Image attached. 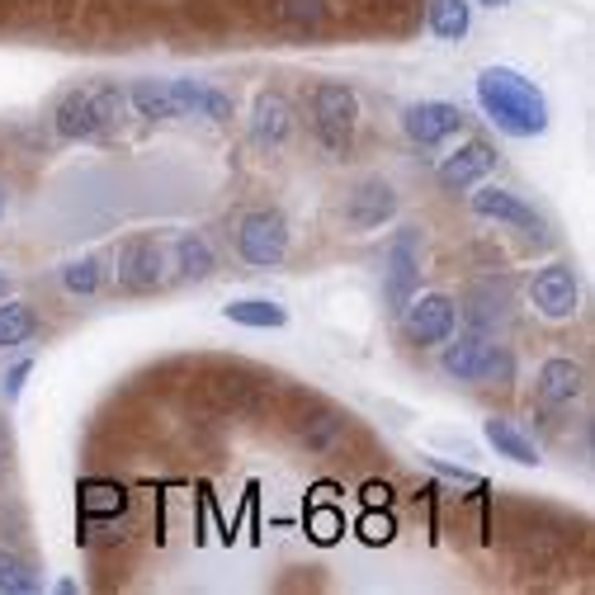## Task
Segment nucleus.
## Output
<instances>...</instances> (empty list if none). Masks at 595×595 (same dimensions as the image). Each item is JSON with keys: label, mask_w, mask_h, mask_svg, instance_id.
<instances>
[{"label": "nucleus", "mask_w": 595, "mask_h": 595, "mask_svg": "<svg viewBox=\"0 0 595 595\" xmlns=\"http://www.w3.org/2000/svg\"><path fill=\"white\" fill-rule=\"evenodd\" d=\"M477 105L506 138H539L549 132V99L516 66H487L477 76Z\"/></svg>", "instance_id": "nucleus-1"}, {"label": "nucleus", "mask_w": 595, "mask_h": 595, "mask_svg": "<svg viewBox=\"0 0 595 595\" xmlns=\"http://www.w3.org/2000/svg\"><path fill=\"white\" fill-rule=\"evenodd\" d=\"M123 113L128 90H119V80H90V86H66L47 109V123L62 142H95L119 128Z\"/></svg>", "instance_id": "nucleus-2"}, {"label": "nucleus", "mask_w": 595, "mask_h": 595, "mask_svg": "<svg viewBox=\"0 0 595 595\" xmlns=\"http://www.w3.org/2000/svg\"><path fill=\"white\" fill-rule=\"evenodd\" d=\"M312 105V138L326 156H345L355 142V128H359V95L355 86L345 80H317L307 95Z\"/></svg>", "instance_id": "nucleus-3"}, {"label": "nucleus", "mask_w": 595, "mask_h": 595, "mask_svg": "<svg viewBox=\"0 0 595 595\" xmlns=\"http://www.w3.org/2000/svg\"><path fill=\"white\" fill-rule=\"evenodd\" d=\"M237 256L251 270H274L289 256V218L279 208H251L237 223Z\"/></svg>", "instance_id": "nucleus-4"}, {"label": "nucleus", "mask_w": 595, "mask_h": 595, "mask_svg": "<svg viewBox=\"0 0 595 595\" xmlns=\"http://www.w3.org/2000/svg\"><path fill=\"white\" fill-rule=\"evenodd\" d=\"M421 293V227H397L383 251V298L397 317Z\"/></svg>", "instance_id": "nucleus-5"}, {"label": "nucleus", "mask_w": 595, "mask_h": 595, "mask_svg": "<svg viewBox=\"0 0 595 595\" xmlns=\"http://www.w3.org/2000/svg\"><path fill=\"white\" fill-rule=\"evenodd\" d=\"M468 208H473V218H483V223H501V227H516V231H524V237L534 241V246H549V223H543L539 213L529 208L516 190L477 185V190L468 194Z\"/></svg>", "instance_id": "nucleus-6"}, {"label": "nucleus", "mask_w": 595, "mask_h": 595, "mask_svg": "<svg viewBox=\"0 0 595 595\" xmlns=\"http://www.w3.org/2000/svg\"><path fill=\"white\" fill-rule=\"evenodd\" d=\"M397 322H402L411 345L430 350V345H444L458 331V303L450 293H416L402 312H397Z\"/></svg>", "instance_id": "nucleus-7"}, {"label": "nucleus", "mask_w": 595, "mask_h": 595, "mask_svg": "<svg viewBox=\"0 0 595 595\" xmlns=\"http://www.w3.org/2000/svg\"><path fill=\"white\" fill-rule=\"evenodd\" d=\"M113 279L123 293H156L165 284V246L156 237H128L113 251Z\"/></svg>", "instance_id": "nucleus-8"}, {"label": "nucleus", "mask_w": 595, "mask_h": 595, "mask_svg": "<svg viewBox=\"0 0 595 595\" xmlns=\"http://www.w3.org/2000/svg\"><path fill=\"white\" fill-rule=\"evenodd\" d=\"M529 303H534V312L549 322H572L576 312H582V289H576L572 264L567 260L539 264L534 279H529Z\"/></svg>", "instance_id": "nucleus-9"}, {"label": "nucleus", "mask_w": 595, "mask_h": 595, "mask_svg": "<svg viewBox=\"0 0 595 595\" xmlns=\"http://www.w3.org/2000/svg\"><path fill=\"white\" fill-rule=\"evenodd\" d=\"M463 326L477 331V336H496L501 340V331L510 326V284L506 274L496 279H477V284H468V293H463Z\"/></svg>", "instance_id": "nucleus-10"}, {"label": "nucleus", "mask_w": 595, "mask_h": 595, "mask_svg": "<svg viewBox=\"0 0 595 595\" xmlns=\"http://www.w3.org/2000/svg\"><path fill=\"white\" fill-rule=\"evenodd\" d=\"M463 128H468V113L450 105V99H421V105L402 109V132L411 147H440Z\"/></svg>", "instance_id": "nucleus-11"}, {"label": "nucleus", "mask_w": 595, "mask_h": 595, "mask_svg": "<svg viewBox=\"0 0 595 595\" xmlns=\"http://www.w3.org/2000/svg\"><path fill=\"white\" fill-rule=\"evenodd\" d=\"M534 397L543 411H567L586 397V364L572 359V355H553L539 364V378H534Z\"/></svg>", "instance_id": "nucleus-12"}, {"label": "nucleus", "mask_w": 595, "mask_h": 595, "mask_svg": "<svg viewBox=\"0 0 595 595\" xmlns=\"http://www.w3.org/2000/svg\"><path fill=\"white\" fill-rule=\"evenodd\" d=\"M293 128H298L293 99L284 90H260L251 105V142L260 152H279V147H289Z\"/></svg>", "instance_id": "nucleus-13"}, {"label": "nucleus", "mask_w": 595, "mask_h": 595, "mask_svg": "<svg viewBox=\"0 0 595 595\" xmlns=\"http://www.w3.org/2000/svg\"><path fill=\"white\" fill-rule=\"evenodd\" d=\"M392 218H397V190L383 175L359 180V185L350 190V198H345V227L350 231H374Z\"/></svg>", "instance_id": "nucleus-14"}, {"label": "nucleus", "mask_w": 595, "mask_h": 595, "mask_svg": "<svg viewBox=\"0 0 595 595\" xmlns=\"http://www.w3.org/2000/svg\"><path fill=\"white\" fill-rule=\"evenodd\" d=\"M496 171V147L483 142V138H468V142H458L450 156H444L435 165V175H440V185L450 190V194H463V190H473L477 180H487Z\"/></svg>", "instance_id": "nucleus-15"}, {"label": "nucleus", "mask_w": 595, "mask_h": 595, "mask_svg": "<svg viewBox=\"0 0 595 595\" xmlns=\"http://www.w3.org/2000/svg\"><path fill=\"white\" fill-rule=\"evenodd\" d=\"M496 336H477V331H454L444 340V355H440V369L454 378V383H483V369H487V355H491Z\"/></svg>", "instance_id": "nucleus-16"}, {"label": "nucleus", "mask_w": 595, "mask_h": 595, "mask_svg": "<svg viewBox=\"0 0 595 595\" xmlns=\"http://www.w3.org/2000/svg\"><path fill=\"white\" fill-rule=\"evenodd\" d=\"M80 520L105 524V520H132V491L113 477H86L80 483Z\"/></svg>", "instance_id": "nucleus-17"}, {"label": "nucleus", "mask_w": 595, "mask_h": 595, "mask_svg": "<svg viewBox=\"0 0 595 595\" xmlns=\"http://www.w3.org/2000/svg\"><path fill=\"white\" fill-rule=\"evenodd\" d=\"M260 24L279 33H322L331 24V6L326 0H264Z\"/></svg>", "instance_id": "nucleus-18"}, {"label": "nucleus", "mask_w": 595, "mask_h": 595, "mask_svg": "<svg viewBox=\"0 0 595 595\" xmlns=\"http://www.w3.org/2000/svg\"><path fill=\"white\" fill-rule=\"evenodd\" d=\"M171 90H175V105L180 113H198V119H213V123H227L231 119V95L218 90V86H208V80H190V76H180L171 80Z\"/></svg>", "instance_id": "nucleus-19"}, {"label": "nucleus", "mask_w": 595, "mask_h": 595, "mask_svg": "<svg viewBox=\"0 0 595 595\" xmlns=\"http://www.w3.org/2000/svg\"><path fill=\"white\" fill-rule=\"evenodd\" d=\"M171 14L185 29H194L198 39H223V33H231V24H237V10H231L227 0H175Z\"/></svg>", "instance_id": "nucleus-20"}, {"label": "nucleus", "mask_w": 595, "mask_h": 595, "mask_svg": "<svg viewBox=\"0 0 595 595\" xmlns=\"http://www.w3.org/2000/svg\"><path fill=\"white\" fill-rule=\"evenodd\" d=\"M128 109H138L142 119H152V123H165V119H185V113H180V105H175L171 80H156V76L132 80V86H128Z\"/></svg>", "instance_id": "nucleus-21"}, {"label": "nucleus", "mask_w": 595, "mask_h": 595, "mask_svg": "<svg viewBox=\"0 0 595 595\" xmlns=\"http://www.w3.org/2000/svg\"><path fill=\"white\" fill-rule=\"evenodd\" d=\"M483 435H487V444H491V450L501 454V458H516V463H524V468H534V463H539V444L529 440L516 421H506V416H487Z\"/></svg>", "instance_id": "nucleus-22"}, {"label": "nucleus", "mask_w": 595, "mask_h": 595, "mask_svg": "<svg viewBox=\"0 0 595 595\" xmlns=\"http://www.w3.org/2000/svg\"><path fill=\"white\" fill-rule=\"evenodd\" d=\"M425 24H430L435 39L458 43V39H468L473 6H468V0H430V6H425Z\"/></svg>", "instance_id": "nucleus-23"}, {"label": "nucleus", "mask_w": 595, "mask_h": 595, "mask_svg": "<svg viewBox=\"0 0 595 595\" xmlns=\"http://www.w3.org/2000/svg\"><path fill=\"white\" fill-rule=\"evenodd\" d=\"M171 256H175L180 279H208L213 270H218V256H213V246L198 237V231H180L175 246H171Z\"/></svg>", "instance_id": "nucleus-24"}, {"label": "nucleus", "mask_w": 595, "mask_h": 595, "mask_svg": "<svg viewBox=\"0 0 595 595\" xmlns=\"http://www.w3.org/2000/svg\"><path fill=\"white\" fill-rule=\"evenodd\" d=\"M227 322H237V326H251V331H279L289 322V312L270 303V298H237V303H227Z\"/></svg>", "instance_id": "nucleus-25"}, {"label": "nucleus", "mask_w": 595, "mask_h": 595, "mask_svg": "<svg viewBox=\"0 0 595 595\" xmlns=\"http://www.w3.org/2000/svg\"><path fill=\"white\" fill-rule=\"evenodd\" d=\"M39 336V312L20 298H0V350H10V345H24Z\"/></svg>", "instance_id": "nucleus-26"}, {"label": "nucleus", "mask_w": 595, "mask_h": 595, "mask_svg": "<svg viewBox=\"0 0 595 595\" xmlns=\"http://www.w3.org/2000/svg\"><path fill=\"white\" fill-rule=\"evenodd\" d=\"M0 591L6 595H33L39 591V572H33V562L14 549H0Z\"/></svg>", "instance_id": "nucleus-27"}, {"label": "nucleus", "mask_w": 595, "mask_h": 595, "mask_svg": "<svg viewBox=\"0 0 595 595\" xmlns=\"http://www.w3.org/2000/svg\"><path fill=\"white\" fill-rule=\"evenodd\" d=\"M99 284H105V260L99 256H80L72 264H62V289L72 298H90Z\"/></svg>", "instance_id": "nucleus-28"}, {"label": "nucleus", "mask_w": 595, "mask_h": 595, "mask_svg": "<svg viewBox=\"0 0 595 595\" xmlns=\"http://www.w3.org/2000/svg\"><path fill=\"white\" fill-rule=\"evenodd\" d=\"M307 534L312 543H322V549H331L340 534H345V516L331 501H312L307 506Z\"/></svg>", "instance_id": "nucleus-29"}, {"label": "nucleus", "mask_w": 595, "mask_h": 595, "mask_svg": "<svg viewBox=\"0 0 595 595\" xmlns=\"http://www.w3.org/2000/svg\"><path fill=\"white\" fill-rule=\"evenodd\" d=\"M355 534L369 543V549H383V543H392V534H397V520L388 516V506H369V510L359 516Z\"/></svg>", "instance_id": "nucleus-30"}, {"label": "nucleus", "mask_w": 595, "mask_h": 595, "mask_svg": "<svg viewBox=\"0 0 595 595\" xmlns=\"http://www.w3.org/2000/svg\"><path fill=\"white\" fill-rule=\"evenodd\" d=\"M483 383H487V388H501V392L516 388V350H510V345H501V340L491 345L487 369H483Z\"/></svg>", "instance_id": "nucleus-31"}, {"label": "nucleus", "mask_w": 595, "mask_h": 595, "mask_svg": "<svg viewBox=\"0 0 595 595\" xmlns=\"http://www.w3.org/2000/svg\"><path fill=\"white\" fill-rule=\"evenodd\" d=\"M29 374H33V359H20V364L10 369V383H6V397H10V402L24 392V378H29Z\"/></svg>", "instance_id": "nucleus-32"}, {"label": "nucleus", "mask_w": 595, "mask_h": 595, "mask_svg": "<svg viewBox=\"0 0 595 595\" xmlns=\"http://www.w3.org/2000/svg\"><path fill=\"white\" fill-rule=\"evenodd\" d=\"M359 496H364V506H388L392 501V487L388 483H364Z\"/></svg>", "instance_id": "nucleus-33"}, {"label": "nucleus", "mask_w": 595, "mask_h": 595, "mask_svg": "<svg viewBox=\"0 0 595 595\" xmlns=\"http://www.w3.org/2000/svg\"><path fill=\"white\" fill-rule=\"evenodd\" d=\"M477 6H487V10H501V6H510V0H477Z\"/></svg>", "instance_id": "nucleus-34"}, {"label": "nucleus", "mask_w": 595, "mask_h": 595, "mask_svg": "<svg viewBox=\"0 0 595 595\" xmlns=\"http://www.w3.org/2000/svg\"><path fill=\"white\" fill-rule=\"evenodd\" d=\"M6 208H10V194H6V185H0V218H6Z\"/></svg>", "instance_id": "nucleus-35"}, {"label": "nucleus", "mask_w": 595, "mask_h": 595, "mask_svg": "<svg viewBox=\"0 0 595 595\" xmlns=\"http://www.w3.org/2000/svg\"><path fill=\"white\" fill-rule=\"evenodd\" d=\"M6 293H10V274H6V270H0V298H6Z\"/></svg>", "instance_id": "nucleus-36"}, {"label": "nucleus", "mask_w": 595, "mask_h": 595, "mask_svg": "<svg viewBox=\"0 0 595 595\" xmlns=\"http://www.w3.org/2000/svg\"><path fill=\"white\" fill-rule=\"evenodd\" d=\"M0 6H6V0H0Z\"/></svg>", "instance_id": "nucleus-37"}]
</instances>
